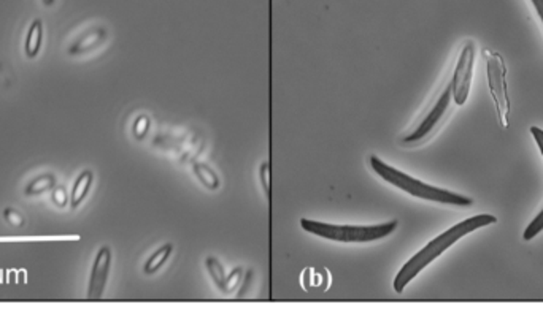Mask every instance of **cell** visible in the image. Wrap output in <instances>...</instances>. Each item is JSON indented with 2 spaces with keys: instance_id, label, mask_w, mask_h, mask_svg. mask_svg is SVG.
<instances>
[{
  "instance_id": "1",
  "label": "cell",
  "mask_w": 543,
  "mask_h": 315,
  "mask_svg": "<svg viewBox=\"0 0 543 315\" xmlns=\"http://www.w3.org/2000/svg\"><path fill=\"white\" fill-rule=\"evenodd\" d=\"M495 222H498V217L491 216V214H478V216L469 217L466 220H462V222L453 225V227L448 228L447 232L438 235L437 238L432 239L431 243H427L424 248H422L420 252H416V254L400 268L393 282L394 290L398 293L404 292L405 287L409 285V283L413 281L415 277L424 270V268H427L432 261L438 259L443 252L450 249L454 243H458L459 239L464 238V236L469 233L475 232V230L488 227V225Z\"/></svg>"
},
{
  "instance_id": "2",
  "label": "cell",
  "mask_w": 543,
  "mask_h": 315,
  "mask_svg": "<svg viewBox=\"0 0 543 315\" xmlns=\"http://www.w3.org/2000/svg\"><path fill=\"white\" fill-rule=\"evenodd\" d=\"M369 165L372 168L373 173L383 180L385 182L391 184V186L398 187L399 191L409 193L411 197L427 199V202H436L440 204H451V206H461L467 208L472 206V198L464 197L461 193L450 192L447 188H440L436 186H431V184H426L416 177L407 175V173L398 170V168L391 166L389 164H386L385 160H381L378 155H370L369 157Z\"/></svg>"
},
{
  "instance_id": "3",
  "label": "cell",
  "mask_w": 543,
  "mask_h": 315,
  "mask_svg": "<svg viewBox=\"0 0 543 315\" xmlns=\"http://www.w3.org/2000/svg\"><path fill=\"white\" fill-rule=\"evenodd\" d=\"M300 227L307 233L320 236L322 239L343 244L375 243L393 235L399 227L398 220L375 224V225H353V224H327L313 219H300Z\"/></svg>"
},
{
  "instance_id": "4",
  "label": "cell",
  "mask_w": 543,
  "mask_h": 315,
  "mask_svg": "<svg viewBox=\"0 0 543 315\" xmlns=\"http://www.w3.org/2000/svg\"><path fill=\"white\" fill-rule=\"evenodd\" d=\"M486 57V75H488V86L491 96L494 98L495 109H498V118L502 127L509 125V114H510V100L507 96V67L502 56L493 51H484Z\"/></svg>"
},
{
  "instance_id": "5",
  "label": "cell",
  "mask_w": 543,
  "mask_h": 315,
  "mask_svg": "<svg viewBox=\"0 0 543 315\" xmlns=\"http://www.w3.org/2000/svg\"><path fill=\"white\" fill-rule=\"evenodd\" d=\"M451 100H453L451 83L448 81L445 84V87H443L440 94H438V97L434 102V105L427 109V113L421 118L420 122L415 125V129L411 130L409 135H405L404 138H402V143L415 144V143H420V141H422V140L429 138V136L436 132L438 125L442 124V120L445 119L448 109H450Z\"/></svg>"
},
{
  "instance_id": "6",
  "label": "cell",
  "mask_w": 543,
  "mask_h": 315,
  "mask_svg": "<svg viewBox=\"0 0 543 315\" xmlns=\"http://www.w3.org/2000/svg\"><path fill=\"white\" fill-rule=\"evenodd\" d=\"M473 64H475V46L473 43H467L462 48L461 54H459L456 68H454L453 78L450 80L451 96L458 107H462V105L467 102L469 92H471L472 87Z\"/></svg>"
},
{
  "instance_id": "7",
  "label": "cell",
  "mask_w": 543,
  "mask_h": 315,
  "mask_svg": "<svg viewBox=\"0 0 543 315\" xmlns=\"http://www.w3.org/2000/svg\"><path fill=\"white\" fill-rule=\"evenodd\" d=\"M113 265V252L110 249V246H102L97 250L96 257H94L90 279H88V299L91 301H97L105 293L110 271H112Z\"/></svg>"
},
{
  "instance_id": "8",
  "label": "cell",
  "mask_w": 543,
  "mask_h": 315,
  "mask_svg": "<svg viewBox=\"0 0 543 315\" xmlns=\"http://www.w3.org/2000/svg\"><path fill=\"white\" fill-rule=\"evenodd\" d=\"M108 39V29L105 25H91L75 36V40L67 46V54L70 57H80L91 54L105 43Z\"/></svg>"
},
{
  "instance_id": "9",
  "label": "cell",
  "mask_w": 543,
  "mask_h": 315,
  "mask_svg": "<svg viewBox=\"0 0 543 315\" xmlns=\"http://www.w3.org/2000/svg\"><path fill=\"white\" fill-rule=\"evenodd\" d=\"M92 184H94V171L90 170V168L83 170L80 175L76 176V180L72 186V192H70V208L72 209H78L81 206L83 202H85V199L88 198V195H90Z\"/></svg>"
},
{
  "instance_id": "10",
  "label": "cell",
  "mask_w": 543,
  "mask_h": 315,
  "mask_svg": "<svg viewBox=\"0 0 543 315\" xmlns=\"http://www.w3.org/2000/svg\"><path fill=\"white\" fill-rule=\"evenodd\" d=\"M41 45H43V21L34 19L30 23L24 39V56L28 59H35L40 54Z\"/></svg>"
},
{
  "instance_id": "11",
  "label": "cell",
  "mask_w": 543,
  "mask_h": 315,
  "mask_svg": "<svg viewBox=\"0 0 543 315\" xmlns=\"http://www.w3.org/2000/svg\"><path fill=\"white\" fill-rule=\"evenodd\" d=\"M57 180L53 173H41V175L35 176L25 184L23 188V193L25 197H37L41 195L45 192H51L56 187Z\"/></svg>"
},
{
  "instance_id": "12",
  "label": "cell",
  "mask_w": 543,
  "mask_h": 315,
  "mask_svg": "<svg viewBox=\"0 0 543 315\" xmlns=\"http://www.w3.org/2000/svg\"><path fill=\"white\" fill-rule=\"evenodd\" d=\"M172 252H174V246L170 243H165L161 246L158 250H154L153 254L148 257V260L145 261L143 265V272L145 274H154V272H158L161 268H163L167 261H169Z\"/></svg>"
},
{
  "instance_id": "13",
  "label": "cell",
  "mask_w": 543,
  "mask_h": 315,
  "mask_svg": "<svg viewBox=\"0 0 543 315\" xmlns=\"http://www.w3.org/2000/svg\"><path fill=\"white\" fill-rule=\"evenodd\" d=\"M192 171H194V175L197 176V180L201 181L202 186L207 187L208 191H216L219 187V177L215 170H212L208 165L196 162V164L192 165Z\"/></svg>"
},
{
  "instance_id": "14",
  "label": "cell",
  "mask_w": 543,
  "mask_h": 315,
  "mask_svg": "<svg viewBox=\"0 0 543 315\" xmlns=\"http://www.w3.org/2000/svg\"><path fill=\"white\" fill-rule=\"evenodd\" d=\"M205 268L208 271V274H210L212 281L215 282V285L219 288V290L226 293V281H227V276H226V271H224V266L221 261H219L216 257H208L205 260Z\"/></svg>"
},
{
  "instance_id": "15",
  "label": "cell",
  "mask_w": 543,
  "mask_h": 315,
  "mask_svg": "<svg viewBox=\"0 0 543 315\" xmlns=\"http://www.w3.org/2000/svg\"><path fill=\"white\" fill-rule=\"evenodd\" d=\"M2 216H3V219L7 220V222H8L10 225H12V227H14V228H21V227H23V225L25 224L24 216L18 211L17 208H12V206L5 208V209H3V213H2Z\"/></svg>"
},
{
  "instance_id": "16",
  "label": "cell",
  "mask_w": 543,
  "mask_h": 315,
  "mask_svg": "<svg viewBox=\"0 0 543 315\" xmlns=\"http://www.w3.org/2000/svg\"><path fill=\"white\" fill-rule=\"evenodd\" d=\"M542 230H543V209L539 214H537V217L532 220L529 225H527V228L524 230V233H523L524 241H532V238H535V236L539 235Z\"/></svg>"
},
{
  "instance_id": "17",
  "label": "cell",
  "mask_w": 543,
  "mask_h": 315,
  "mask_svg": "<svg viewBox=\"0 0 543 315\" xmlns=\"http://www.w3.org/2000/svg\"><path fill=\"white\" fill-rule=\"evenodd\" d=\"M51 202H53L57 208H65L67 203H70V197L67 195L64 186H56L51 191Z\"/></svg>"
},
{
  "instance_id": "18",
  "label": "cell",
  "mask_w": 543,
  "mask_h": 315,
  "mask_svg": "<svg viewBox=\"0 0 543 315\" xmlns=\"http://www.w3.org/2000/svg\"><path fill=\"white\" fill-rule=\"evenodd\" d=\"M148 129H150V119L146 116H140L135 119V122L132 125V135L137 140H142L143 136L148 133Z\"/></svg>"
},
{
  "instance_id": "19",
  "label": "cell",
  "mask_w": 543,
  "mask_h": 315,
  "mask_svg": "<svg viewBox=\"0 0 543 315\" xmlns=\"http://www.w3.org/2000/svg\"><path fill=\"white\" fill-rule=\"evenodd\" d=\"M242 276H243V270L242 268H236L231 274L227 276V281H226V293H232L236 288L242 283Z\"/></svg>"
},
{
  "instance_id": "20",
  "label": "cell",
  "mask_w": 543,
  "mask_h": 315,
  "mask_svg": "<svg viewBox=\"0 0 543 315\" xmlns=\"http://www.w3.org/2000/svg\"><path fill=\"white\" fill-rule=\"evenodd\" d=\"M269 173H270L269 164H267V162H264V164L260 165V168H259V180H260V184H263L264 192H265V195H267V197H269V192H270V176H269Z\"/></svg>"
},
{
  "instance_id": "21",
  "label": "cell",
  "mask_w": 543,
  "mask_h": 315,
  "mask_svg": "<svg viewBox=\"0 0 543 315\" xmlns=\"http://www.w3.org/2000/svg\"><path fill=\"white\" fill-rule=\"evenodd\" d=\"M531 133L534 136L537 146H539V149L543 155V130L539 127H531Z\"/></svg>"
},
{
  "instance_id": "22",
  "label": "cell",
  "mask_w": 543,
  "mask_h": 315,
  "mask_svg": "<svg viewBox=\"0 0 543 315\" xmlns=\"http://www.w3.org/2000/svg\"><path fill=\"white\" fill-rule=\"evenodd\" d=\"M532 5H534L537 14H539V18L543 24V0H531Z\"/></svg>"
},
{
  "instance_id": "23",
  "label": "cell",
  "mask_w": 543,
  "mask_h": 315,
  "mask_svg": "<svg viewBox=\"0 0 543 315\" xmlns=\"http://www.w3.org/2000/svg\"><path fill=\"white\" fill-rule=\"evenodd\" d=\"M41 2H43L45 7H53V5L56 3V0H41Z\"/></svg>"
}]
</instances>
